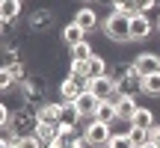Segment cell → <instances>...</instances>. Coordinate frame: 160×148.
<instances>
[{"mask_svg":"<svg viewBox=\"0 0 160 148\" xmlns=\"http://www.w3.org/2000/svg\"><path fill=\"white\" fill-rule=\"evenodd\" d=\"M104 36H107L110 42H119V45H125V42H131V15H122V12H110L107 18H104Z\"/></svg>","mask_w":160,"mask_h":148,"instance_id":"1","label":"cell"},{"mask_svg":"<svg viewBox=\"0 0 160 148\" xmlns=\"http://www.w3.org/2000/svg\"><path fill=\"white\" fill-rule=\"evenodd\" d=\"M83 136H86V142H89L92 148H107L110 145V139H113V131H110V125H104V121H95V119H89V125L83 127Z\"/></svg>","mask_w":160,"mask_h":148,"instance_id":"2","label":"cell"},{"mask_svg":"<svg viewBox=\"0 0 160 148\" xmlns=\"http://www.w3.org/2000/svg\"><path fill=\"white\" fill-rule=\"evenodd\" d=\"M45 92H48V83L42 77H27L21 83V95H24V101L27 104H33V107H42V98H45Z\"/></svg>","mask_w":160,"mask_h":148,"instance_id":"3","label":"cell"},{"mask_svg":"<svg viewBox=\"0 0 160 148\" xmlns=\"http://www.w3.org/2000/svg\"><path fill=\"white\" fill-rule=\"evenodd\" d=\"M89 89V80H80V77H71V74H65L62 83H59V95H62V101H77L83 92Z\"/></svg>","mask_w":160,"mask_h":148,"instance_id":"4","label":"cell"},{"mask_svg":"<svg viewBox=\"0 0 160 148\" xmlns=\"http://www.w3.org/2000/svg\"><path fill=\"white\" fill-rule=\"evenodd\" d=\"M131 62H133V68L142 74V77H148V74H157V71H160V53L142 51V53H137Z\"/></svg>","mask_w":160,"mask_h":148,"instance_id":"5","label":"cell"},{"mask_svg":"<svg viewBox=\"0 0 160 148\" xmlns=\"http://www.w3.org/2000/svg\"><path fill=\"white\" fill-rule=\"evenodd\" d=\"M89 92L98 98V101H116L119 98V89H116V83L110 77H95L89 80Z\"/></svg>","mask_w":160,"mask_h":148,"instance_id":"6","label":"cell"},{"mask_svg":"<svg viewBox=\"0 0 160 148\" xmlns=\"http://www.w3.org/2000/svg\"><path fill=\"white\" fill-rule=\"evenodd\" d=\"M116 89H119L122 98H133L137 92H142V74H139L137 68H131L125 77L119 80V83H116Z\"/></svg>","mask_w":160,"mask_h":148,"instance_id":"7","label":"cell"},{"mask_svg":"<svg viewBox=\"0 0 160 148\" xmlns=\"http://www.w3.org/2000/svg\"><path fill=\"white\" fill-rule=\"evenodd\" d=\"M157 24L148 21V15H133L131 18V42H145L151 33H154Z\"/></svg>","mask_w":160,"mask_h":148,"instance_id":"8","label":"cell"},{"mask_svg":"<svg viewBox=\"0 0 160 148\" xmlns=\"http://www.w3.org/2000/svg\"><path fill=\"white\" fill-rule=\"evenodd\" d=\"M59 39H62V45L68 47V51H74V47L80 45V42H86V39H89V33H86L83 27H77V24L71 21V24H65V27H62Z\"/></svg>","mask_w":160,"mask_h":148,"instance_id":"9","label":"cell"},{"mask_svg":"<svg viewBox=\"0 0 160 148\" xmlns=\"http://www.w3.org/2000/svg\"><path fill=\"white\" fill-rule=\"evenodd\" d=\"M53 24V12L48 9V6H39V9L30 15V21H27V27H30V33H45L48 27Z\"/></svg>","mask_w":160,"mask_h":148,"instance_id":"10","label":"cell"},{"mask_svg":"<svg viewBox=\"0 0 160 148\" xmlns=\"http://www.w3.org/2000/svg\"><path fill=\"white\" fill-rule=\"evenodd\" d=\"M39 121H45V125H59L62 121V107H59V101H45L39 107Z\"/></svg>","mask_w":160,"mask_h":148,"instance_id":"11","label":"cell"},{"mask_svg":"<svg viewBox=\"0 0 160 148\" xmlns=\"http://www.w3.org/2000/svg\"><path fill=\"white\" fill-rule=\"evenodd\" d=\"M74 24H77V27H83L86 33H92V30L98 27V12L92 9V6H80L77 15H74Z\"/></svg>","mask_w":160,"mask_h":148,"instance_id":"12","label":"cell"},{"mask_svg":"<svg viewBox=\"0 0 160 148\" xmlns=\"http://www.w3.org/2000/svg\"><path fill=\"white\" fill-rule=\"evenodd\" d=\"M74 104H77V110H80V116H83V119H95V110H98V104H101V101H98V98L86 89Z\"/></svg>","mask_w":160,"mask_h":148,"instance_id":"13","label":"cell"},{"mask_svg":"<svg viewBox=\"0 0 160 148\" xmlns=\"http://www.w3.org/2000/svg\"><path fill=\"white\" fill-rule=\"evenodd\" d=\"M133 113H137V101L133 98H116V116L122 121H133Z\"/></svg>","mask_w":160,"mask_h":148,"instance_id":"14","label":"cell"},{"mask_svg":"<svg viewBox=\"0 0 160 148\" xmlns=\"http://www.w3.org/2000/svg\"><path fill=\"white\" fill-rule=\"evenodd\" d=\"M131 125H133V127H142V131H151L157 121H154V113H151L148 107H137V113H133V121H131Z\"/></svg>","mask_w":160,"mask_h":148,"instance_id":"15","label":"cell"},{"mask_svg":"<svg viewBox=\"0 0 160 148\" xmlns=\"http://www.w3.org/2000/svg\"><path fill=\"white\" fill-rule=\"evenodd\" d=\"M119 119L116 116V101H101L95 110V121H104V125H113V121Z\"/></svg>","mask_w":160,"mask_h":148,"instance_id":"16","label":"cell"},{"mask_svg":"<svg viewBox=\"0 0 160 148\" xmlns=\"http://www.w3.org/2000/svg\"><path fill=\"white\" fill-rule=\"evenodd\" d=\"M3 71H6V74H9V77H12V80H15V83H18V86H21V83H24V80H27V77H30V74H27V65H24V62H21V59H9V62H6V65H3Z\"/></svg>","mask_w":160,"mask_h":148,"instance_id":"17","label":"cell"},{"mask_svg":"<svg viewBox=\"0 0 160 148\" xmlns=\"http://www.w3.org/2000/svg\"><path fill=\"white\" fill-rule=\"evenodd\" d=\"M0 15H3V24H12L21 15V0H0Z\"/></svg>","mask_w":160,"mask_h":148,"instance_id":"18","label":"cell"},{"mask_svg":"<svg viewBox=\"0 0 160 148\" xmlns=\"http://www.w3.org/2000/svg\"><path fill=\"white\" fill-rule=\"evenodd\" d=\"M59 107H62V121L65 125H80V110H77V104L74 101H59Z\"/></svg>","mask_w":160,"mask_h":148,"instance_id":"19","label":"cell"},{"mask_svg":"<svg viewBox=\"0 0 160 148\" xmlns=\"http://www.w3.org/2000/svg\"><path fill=\"white\" fill-rule=\"evenodd\" d=\"M107 74H110V65H107V59L95 53V57L89 59V80H95V77H107Z\"/></svg>","mask_w":160,"mask_h":148,"instance_id":"20","label":"cell"},{"mask_svg":"<svg viewBox=\"0 0 160 148\" xmlns=\"http://www.w3.org/2000/svg\"><path fill=\"white\" fill-rule=\"evenodd\" d=\"M33 133H36V136H39L45 145L51 142V139H57V136H59V133H57V125H45V121H39V125L33 127Z\"/></svg>","mask_w":160,"mask_h":148,"instance_id":"21","label":"cell"},{"mask_svg":"<svg viewBox=\"0 0 160 148\" xmlns=\"http://www.w3.org/2000/svg\"><path fill=\"white\" fill-rule=\"evenodd\" d=\"M68 74L71 77H80V80H89V59H71Z\"/></svg>","mask_w":160,"mask_h":148,"instance_id":"22","label":"cell"},{"mask_svg":"<svg viewBox=\"0 0 160 148\" xmlns=\"http://www.w3.org/2000/svg\"><path fill=\"white\" fill-rule=\"evenodd\" d=\"M142 92H145V95H151V98H160V71L142 77Z\"/></svg>","mask_w":160,"mask_h":148,"instance_id":"23","label":"cell"},{"mask_svg":"<svg viewBox=\"0 0 160 148\" xmlns=\"http://www.w3.org/2000/svg\"><path fill=\"white\" fill-rule=\"evenodd\" d=\"M15 148H45V142H42L36 133H24V136H18Z\"/></svg>","mask_w":160,"mask_h":148,"instance_id":"24","label":"cell"},{"mask_svg":"<svg viewBox=\"0 0 160 148\" xmlns=\"http://www.w3.org/2000/svg\"><path fill=\"white\" fill-rule=\"evenodd\" d=\"M92 57H95V51H92L89 39H86V42H80L74 51H71V59H92Z\"/></svg>","mask_w":160,"mask_h":148,"instance_id":"25","label":"cell"},{"mask_svg":"<svg viewBox=\"0 0 160 148\" xmlns=\"http://www.w3.org/2000/svg\"><path fill=\"white\" fill-rule=\"evenodd\" d=\"M131 142L137 148H142L145 142H151V131H142V127H133L131 131Z\"/></svg>","mask_w":160,"mask_h":148,"instance_id":"26","label":"cell"},{"mask_svg":"<svg viewBox=\"0 0 160 148\" xmlns=\"http://www.w3.org/2000/svg\"><path fill=\"white\" fill-rule=\"evenodd\" d=\"M113 12H122V15H139L137 6H133V0H119V3H113Z\"/></svg>","mask_w":160,"mask_h":148,"instance_id":"27","label":"cell"},{"mask_svg":"<svg viewBox=\"0 0 160 148\" xmlns=\"http://www.w3.org/2000/svg\"><path fill=\"white\" fill-rule=\"evenodd\" d=\"M133 6H137V12H139V15H148V12L157 6V0H133Z\"/></svg>","mask_w":160,"mask_h":148,"instance_id":"28","label":"cell"},{"mask_svg":"<svg viewBox=\"0 0 160 148\" xmlns=\"http://www.w3.org/2000/svg\"><path fill=\"white\" fill-rule=\"evenodd\" d=\"M107 148H137V145L131 142V136H113Z\"/></svg>","mask_w":160,"mask_h":148,"instance_id":"29","label":"cell"},{"mask_svg":"<svg viewBox=\"0 0 160 148\" xmlns=\"http://www.w3.org/2000/svg\"><path fill=\"white\" fill-rule=\"evenodd\" d=\"M12 86H15V80H12V77H9L6 71H0V89H3V95H6V92L12 89Z\"/></svg>","mask_w":160,"mask_h":148,"instance_id":"30","label":"cell"},{"mask_svg":"<svg viewBox=\"0 0 160 148\" xmlns=\"http://www.w3.org/2000/svg\"><path fill=\"white\" fill-rule=\"evenodd\" d=\"M68 148H92V145L86 142V136L80 133V136H71V139H68Z\"/></svg>","mask_w":160,"mask_h":148,"instance_id":"31","label":"cell"},{"mask_svg":"<svg viewBox=\"0 0 160 148\" xmlns=\"http://www.w3.org/2000/svg\"><path fill=\"white\" fill-rule=\"evenodd\" d=\"M151 142L160 148V125H154V127H151Z\"/></svg>","mask_w":160,"mask_h":148,"instance_id":"32","label":"cell"},{"mask_svg":"<svg viewBox=\"0 0 160 148\" xmlns=\"http://www.w3.org/2000/svg\"><path fill=\"white\" fill-rule=\"evenodd\" d=\"M142 148H157V145H154V142H145V145H142Z\"/></svg>","mask_w":160,"mask_h":148,"instance_id":"33","label":"cell"},{"mask_svg":"<svg viewBox=\"0 0 160 148\" xmlns=\"http://www.w3.org/2000/svg\"><path fill=\"white\" fill-rule=\"evenodd\" d=\"M157 30H160V18H157Z\"/></svg>","mask_w":160,"mask_h":148,"instance_id":"34","label":"cell"}]
</instances>
